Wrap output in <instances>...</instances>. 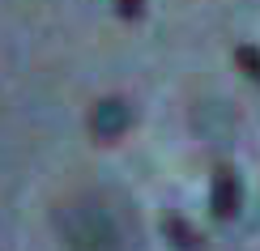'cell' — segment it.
Listing matches in <instances>:
<instances>
[{"mask_svg": "<svg viewBox=\"0 0 260 251\" xmlns=\"http://www.w3.org/2000/svg\"><path fill=\"white\" fill-rule=\"evenodd\" d=\"M115 13L128 17V21H137L141 13H145V0H115Z\"/></svg>", "mask_w": 260, "mask_h": 251, "instance_id": "5b68a950", "label": "cell"}, {"mask_svg": "<svg viewBox=\"0 0 260 251\" xmlns=\"http://www.w3.org/2000/svg\"><path fill=\"white\" fill-rule=\"evenodd\" d=\"M243 204V188H239V174H235L231 166H218V174H213V188H209V209L218 222H231L235 213H239Z\"/></svg>", "mask_w": 260, "mask_h": 251, "instance_id": "6da1fadb", "label": "cell"}, {"mask_svg": "<svg viewBox=\"0 0 260 251\" xmlns=\"http://www.w3.org/2000/svg\"><path fill=\"white\" fill-rule=\"evenodd\" d=\"M162 238H167L175 251H205V234H201L192 222H183L179 213L162 217Z\"/></svg>", "mask_w": 260, "mask_h": 251, "instance_id": "3957f363", "label": "cell"}, {"mask_svg": "<svg viewBox=\"0 0 260 251\" xmlns=\"http://www.w3.org/2000/svg\"><path fill=\"white\" fill-rule=\"evenodd\" d=\"M128 124H133V106H128L124 98H103V102L94 106V136H99V140L124 136Z\"/></svg>", "mask_w": 260, "mask_h": 251, "instance_id": "7a4b0ae2", "label": "cell"}, {"mask_svg": "<svg viewBox=\"0 0 260 251\" xmlns=\"http://www.w3.org/2000/svg\"><path fill=\"white\" fill-rule=\"evenodd\" d=\"M235 64L260 85V47H252V43H243V47H235Z\"/></svg>", "mask_w": 260, "mask_h": 251, "instance_id": "277c9868", "label": "cell"}]
</instances>
